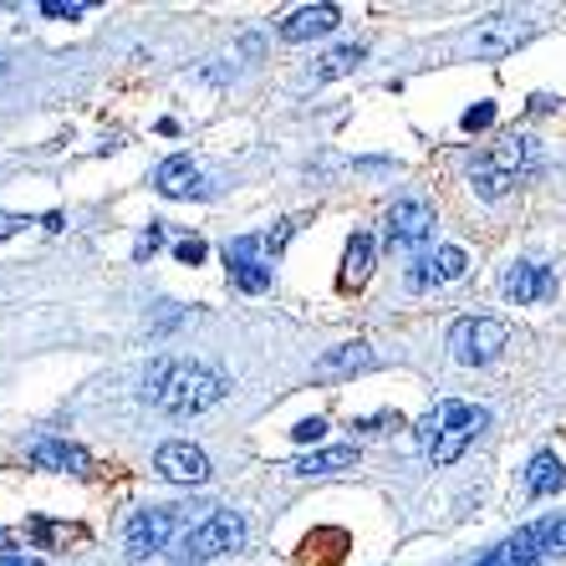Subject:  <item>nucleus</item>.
Segmentation results:
<instances>
[{
	"label": "nucleus",
	"instance_id": "21",
	"mask_svg": "<svg viewBox=\"0 0 566 566\" xmlns=\"http://www.w3.org/2000/svg\"><path fill=\"white\" fill-rule=\"evenodd\" d=\"M429 265H434V281H460L464 265H470V255H464L460 245H444V251H439Z\"/></svg>",
	"mask_w": 566,
	"mask_h": 566
},
{
	"label": "nucleus",
	"instance_id": "27",
	"mask_svg": "<svg viewBox=\"0 0 566 566\" xmlns=\"http://www.w3.org/2000/svg\"><path fill=\"white\" fill-rule=\"evenodd\" d=\"M388 423H394V429H398V423H403V419H398V413H373V419L353 423V429H363V434H382V429H388Z\"/></svg>",
	"mask_w": 566,
	"mask_h": 566
},
{
	"label": "nucleus",
	"instance_id": "24",
	"mask_svg": "<svg viewBox=\"0 0 566 566\" xmlns=\"http://www.w3.org/2000/svg\"><path fill=\"white\" fill-rule=\"evenodd\" d=\"M174 255H179L185 265H199L205 255H210V245H205V240H179V245H174Z\"/></svg>",
	"mask_w": 566,
	"mask_h": 566
},
{
	"label": "nucleus",
	"instance_id": "9",
	"mask_svg": "<svg viewBox=\"0 0 566 566\" xmlns=\"http://www.w3.org/2000/svg\"><path fill=\"white\" fill-rule=\"evenodd\" d=\"M382 235H388V251H419L423 240L434 235V205L423 199H398L388 220H382Z\"/></svg>",
	"mask_w": 566,
	"mask_h": 566
},
{
	"label": "nucleus",
	"instance_id": "17",
	"mask_svg": "<svg viewBox=\"0 0 566 566\" xmlns=\"http://www.w3.org/2000/svg\"><path fill=\"white\" fill-rule=\"evenodd\" d=\"M566 485V470H562V460H556L552 449H541L536 460H531V470H526V495H556V490Z\"/></svg>",
	"mask_w": 566,
	"mask_h": 566
},
{
	"label": "nucleus",
	"instance_id": "23",
	"mask_svg": "<svg viewBox=\"0 0 566 566\" xmlns=\"http://www.w3.org/2000/svg\"><path fill=\"white\" fill-rule=\"evenodd\" d=\"M41 15H87V0H41Z\"/></svg>",
	"mask_w": 566,
	"mask_h": 566
},
{
	"label": "nucleus",
	"instance_id": "26",
	"mask_svg": "<svg viewBox=\"0 0 566 566\" xmlns=\"http://www.w3.org/2000/svg\"><path fill=\"white\" fill-rule=\"evenodd\" d=\"M291 434H296V444H316V439L327 434V423H322V419H302Z\"/></svg>",
	"mask_w": 566,
	"mask_h": 566
},
{
	"label": "nucleus",
	"instance_id": "16",
	"mask_svg": "<svg viewBox=\"0 0 566 566\" xmlns=\"http://www.w3.org/2000/svg\"><path fill=\"white\" fill-rule=\"evenodd\" d=\"M154 185H158V195H164V199L199 195V169L189 164V154H174V158H164V164H158Z\"/></svg>",
	"mask_w": 566,
	"mask_h": 566
},
{
	"label": "nucleus",
	"instance_id": "19",
	"mask_svg": "<svg viewBox=\"0 0 566 566\" xmlns=\"http://www.w3.org/2000/svg\"><path fill=\"white\" fill-rule=\"evenodd\" d=\"M373 271V240L368 235H353L347 240V255H343V286H363Z\"/></svg>",
	"mask_w": 566,
	"mask_h": 566
},
{
	"label": "nucleus",
	"instance_id": "10",
	"mask_svg": "<svg viewBox=\"0 0 566 566\" xmlns=\"http://www.w3.org/2000/svg\"><path fill=\"white\" fill-rule=\"evenodd\" d=\"M154 470L164 474V480H174V485H205V480H210V460H205V449L185 444V439H174V444L158 449Z\"/></svg>",
	"mask_w": 566,
	"mask_h": 566
},
{
	"label": "nucleus",
	"instance_id": "15",
	"mask_svg": "<svg viewBox=\"0 0 566 566\" xmlns=\"http://www.w3.org/2000/svg\"><path fill=\"white\" fill-rule=\"evenodd\" d=\"M368 368H378V357H373V347L368 343H347V347H332L322 363L312 368V378H347V373H368Z\"/></svg>",
	"mask_w": 566,
	"mask_h": 566
},
{
	"label": "nucleus",
	"instance_id": "18",
	"mask_svg": "<svg viewBox=\"0 0 566 566\" xmlns=\"http://www.w3.org/2000/svg\"><path fill=\"white\" fill-rule=\"evenodd\" d=\"M353 464H357V449L353 444H337V449H316V454L286 464V470H296V474H327V470H353Z\"/></svg>",
	"mask_w": 566,
	"mask_h": 566
},
{
	"label": "nucleus",
	"instance_id": "4",
	"mask_svg": "<svg viewBox=\"0 0 566 566\" xmlns=\"http://www.w3.org/2000/svg\"><path fill=\"white\" fill-rule=\"evenodd\" d=\"M566 556V515H546V521H531L515 536H505L501 546H490L474 566H541Z\"/></svg>",
	"mask_w": 566,
	"mask_h": 566
},
{
	"label": "nucleus",
	"instance_id": "2",
	"mask_svg": "<svg viewBox=\"0 0 566 566\" xmlns=\"http://www.w3.org/2000/svg\"><path fill=\"white\" fill-rule=\"evenodd\" d=\"M490 423L485 409H474V403H460V398H444L439 409H429L419 423H413V434H419V449L429 454L434 464H454L464 449L474 444V434Z\"/></svg>",
	"mask_w": 566,
	"mask_h": 566
},
{
	"label": "nucleus",
	"instance_id": "28",
	"mask_svg": "<svg viewBox=\"0 0 566 566\" xmlns=\"http://www.w3.org/2000/svg\"><path fill=\"white\" fill-rule=\"evenodd\" d=\"M0 566H41V562H27V556H0Z\"/></svg>",
	"mask_w": 566,
	"mask_h": 566
},
{
	"label": "nucleus",
	"instance_id": "11",
	"mask_svg": "<svg viewBox=\"0 0 566 566\" xmlns=\"http://www.w3.org/2000/svg\"><path fill=\"white\" fill-rule=\"evenodd\" d=\"M501 291L511 296L515 306H536V302H552L556 296V276L546 271V265H536V261H515L511 271L501 276Z\"/></svg>",
	"mask_w": 566,
	"mask_h": 566
},
{
	"label": "nucleus",
	"instance_id": "25",
	"mask_svg": "<svg viewBox=\"0 0 566 566\" xmlns=\"http://www.w3.org/2000/svg\"><path fill=\"white\" fill-rule=\"evenodd\" d=\"M158 245H164V230H158V224H148L144 235H138V245H133V255H138V261H148Z\"/></svg>",
	"mask_w": 566,
	"mask_h": 566
},
{
	"label": "nucleus",
	"instance_id": "8",
	"mask_svg": "<svg viewBox=\"0 0 566 566\" xmlns=\"http://www.w3.org/2000/svg\"><path fill=\"white\" fill-rule=\"evenodd\" d=\"M224 265H230V286L245 296L271 291V245L261 235H240L235 245H224Z\"/></svg>",
	"mask_w": 566,
	"mask_h": 566
},
{
	"label": "nucleus",
	"instance_id": "14",
	"mask_svg": "<svg viewBox=\"0 0 566 566\" xmlns=\"http://www.w3.org/2000/svg\"><path fill=\"white\" fill-rule=\"evenodd\" d=\"M31 464H36V470H52V474H82L87 470V449L66 444V439H36V444H31Z\"/></svg>",
	"mask_w": 566,
	"mask_h": 566
},
{
	"label": "nucleus",
	"instance_id": "12",
	"mask_svg": "<svg viewBox=\"0 0 566 566\" xmlns=\"http://www.w3.org/2000/svg\"><path fill=\"white\" fill-rule=\"evenodd\" d=\"M531 36V27L526 21H515V15H490L485 27L474 31V56H505V52H515L521 41Z\"/></svg>",
	"mask_w": 566,
	"mask_h": 566
},
{
	"label": "nucleus",
	"instance_id": "5",
	"mask_svg": "<svg viewBox=\"0 0 566 566\" xmlns=\"http://www.w3.org/2000/svg\"><path fill=\"white\" fill-rule=\"evenodd\" d=\"M505 347H511V327H505L501 316H460V322L449 327V353H454V363H464V368H485Z\"/></svg>",
	"mask_w": 566,
	"mask_h": 566
},
{
	"label": "nucleus",
	"instance_id": "1",
	"mask_svg": "<svg viewBox=\"0 0 566 566\" xmlns=\"http://www.w3.org/2000/svg\"><path fill=\"white\" fill-rule=\"evenodd\" d=\"M224 373L205 368V363H179V357H158L144 378L148 403H158L164 413H205L224 398Z\"/></svg>",
	"mask_w": 566,
	"mask_h": 566
},
{
	"label": "nucleus",
	"instance_id": "13",
	"mask_svg": "<svg viewBox=\"0 0 566 566\" xmlns=\"http://www.w3.org/2000/svg\"><path fill=\"white\" fill-rule=\"evenodd\" d=\"M337 21H343V11H337V6H302V11H291L286 21H281V41L327 36V31H337Z\"/></svg>",
	"mask_w": 566,
	"mask_h": 566
},
{
	"label": "nucleus",
	"instance_id": "7",
	"mask_svg": "<svg viewBox=\"0 0 566 566\" xmlns=\"http://www.w3.org/2000/svg\"><path fill=\"white\" fill-rule=\"evenodd\" d=\"M179 531H185V505H148L123 526V546H128L133 562H144V556L164 552Z\"/></svg>",
	"mask_w": 566,
	"mask_h": 566
},
{
	"label": "nucleus",
	"instance_id": "6",
	"mask_svg": "<svg viewBox=\"0 0 566 566\" xmlns=\"http://www.w3.org/2000/svg\"><path fill=\"white\" fill-rule=\"evenodd\" d=\"M245 546V521L235 511H210L195 531L185 536V552H179V566H205L224 552H240Z\"/></svg>",
	"mask_w": 566,
	"mask_h": 566
},
{
	"label": "nucleus",
	"instance_id": "3",
	"mask_svg": "<svg viewBox=\"0 0 566 566\" xmlns=\"http://www.w3.org/2000/svg\"><path fill=\"white\" fill-rule=\"evenodd\" d=\"M541 169V148L536 138H501V144L480 148V154L470 158V185L480 199H505L521 179H531V174Z\"/></svg>",
	"mask_w": 566,
	"mask_h": 566
},
{
	"label": "nucleus",
	"instance_id": "20",
	"mask_svg": "<svg viewBox=\"0 0 566 566\" xmlns=\"http://www.w3.org/2000/svg\"><path fill=\"white\" fill-rule=\"evenodd\" d=\"M363 46H332L327 56H322V66H316V82H332V77H347L357 62H363Z\"/></svg>",
	"mask_w": 566,
	"mask_h": 566
},
{
	"label": "nucleus",
	"instance_id": "22",
	"mask_svg": "<svg viewBox=\"0 0 566 566\" xmlns=\"http://www.w3.org/2000/svg\"><path fill=\"white\" fill-rule=\"evenodd\" d=\"M464 133H480V128H490V123H495V103H480V107H470V113H464Z\"/></svg>",
	"mask_w": 566,
	"mask_h": 566
}]
</instances>
